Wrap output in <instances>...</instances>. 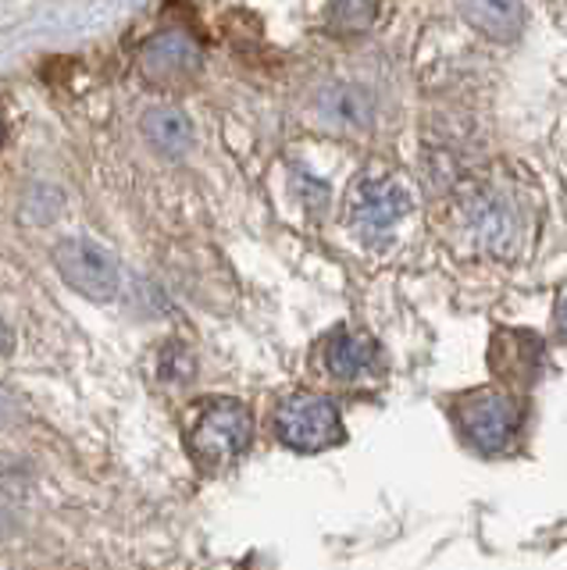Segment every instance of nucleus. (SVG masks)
Wrapping results in <instances>:
<instances>
[{
	"label": "nucleus",
	"mask_w": 567,
	"mask_h": 570,
	"mask_svg": "<svg viewBox=\"0 0 567 570\" xmlns=\"http://www.w3.org/2000/svg\"><path fill=\"white\" fill-rule=\"evenodd\" d=\"M254 442V417L239 400L211 396L189 410L186 421V445L201 471L218 474L251 450Z\"/></svg>",
	"instance_id": "f257e3e1"
},
{
	"label": "nucleus",
	"mask_w": 567,
	"mask_h": 570,
	"mask_svg": "<svg viewBox=\"0 0 567 570\" xmlns=\"http://www.w3.org/2000/svg\"><path fill=\"white\" fill-rule=\"evenodd\" d=\"M453 421L471 450L496 456V453H507L510 445L521 439L525 403L504 389H475L468 396L457 400Z\"/></svg>",
	"instance_id": "f03ea898"
},
{
	"label": "nucleus",
	"mask_w": 567,
	"mask_h": 570,
	"mask_svg": "<svg viewBox=\"0 0 567 570\" xmlns=\"http://www.w3.org/2000/svg\"><path fill=\"white\" fill-rule=\"evenodd\" d=\"M275 435L286 450L296 453H322L343 445L346 424L340 403L322 392H293L275 406Z\"/></svg>",
	"instance_id": "7ed1b4c3"
},
{
	"label": "nucleus",
	"mask_w": 567,
	"mask_h": 570,
	"mask_svg": "<svg viewBox=\"0 0 567 570\" xmlns=\"http://www.w3.org/2000/svg\"><path fill=\"white\" fill-rule=\"evenodd\" d=\"M411 210V193L385 175H364L350 193V225L364 243H385Z\"/></svg>",
	"instance_id": "20e7f679"
},
{
	"label": "nucleus",
	"mask_w": 567,
	"mask_h": 570,
	"mask_svg": "<svg viewBox=\"0 0 567 570\" xmlns=\"http://www.w3.org/2000/svg\"><path fill=\"white\" fill-rule=\"evenodd\" d=\"M55 267H58V275L86 299L108 303L118 296V285H121L118 261L90 239H61L55 246Z\"/></svg>",
	"instance_id": "39448f33"
},
{
	"label": "nucleus",
	"mask_w": 567,
	"mask_h": 570,
	"mask_svg": "<svg viewBox=\"0 0 567 570\" xmlns=\"http://www.w3.org/2000/svg\"><path fill=\"white\" fill-rule=\"evenodd\" d=\"M322 367L332 382L361 389L379 379L382 371V350L371 335L358 328H335L322 343Z\"/></svg>",
	"instance_id": "423d86ee"
},
{
	"label": "nucleus",
	"mask_w": 567,
	"mask_h": 570,
	"mask_svg": "<svg viewBox=\"0 0 567 570\" xmlns=\"http://www.w3.org/2000/svg\"><path fill=\"white\" fill-rule=\"evenodd\" d=\"M201 68V47L186 32H162L139 50V71L157 86H175L197 76Z\"/></svg>",
	"instance_id": "0eeeda50"
},
{
	"label": "nucleus",
	"mask_w": 567,
	"mask_h": 570,
	"mask_svg": "<svg viewBox=\"0 0 567 570\" xmlns=\"http://www.w3.org/2000/svg\"><path fill=\"white\" fill-rule=\"evenodd\" d=\"M468 225H471V236L478 239V246L489 249L492 257H514L518 254V243H521V222L514 207L500 196H482V200L471 204L468 214Z\"/></svg>",
	"instance_id": "6e6552de"
},
{
	"label": "nucleus",
	"mask_w": 567,
	"mask_h": 570,
	"mask_svg": "<svg viewBox=\"0 0 567 570\" xmlns=\"http://www.w3.org/2000/svg\"><path fill=\"white\" fill-rule=\"evenodd\" d=\"M465 14L478 32H486L489 40L500 43H510L525 22L521 0H465Z\"/></svg>",
	"instance_id": "1a4fd4ad"
},
{
	"label": "nucleus",
	"mask_w": 567,
	"mask_h": 570,
	"mask_svg": "<svg viewBox=\"0 0 567 570\" xmlns=\"http://www.w3.org/2000/svg\"><path fill=\"white\" fill-rule=\"evenodd\" d=\"M144 132L154 147L165 154H183L193 142V125L183 111H175V107H154V111H147Z\"/></svg>",
	"instance_id": "9d476101"
},
{
	"label": "nucleus",
	"mask_w": 567,
	"mask_h": 570,
	"mask_svg": "<svg viewBox=\"0 0 567 570\" xmlns=\"http://www.w3.org/2000/svg\"><path fill=\"white\" fill-rule=\"evenodd\" d=\"M322 115L332 125H340V129H364L371 121V100L361 94V89L340 86V89H329L322 97Z\"/></svg>",
	"instance_id": "9b49d317"
},
{
	"label": "nucleus",
	"mask_w": 567,
	"mask_h": 570,
	"mask_svg": "<svg viewBox=\"0 0 567 570\" xmlns=\"http://www.w3.org/2000/svg\"><path fill=\"white\" fill-rule=\"evenodd\" d=\"M379 14V0H340V8H335V22L346 32H361L375 22Z\"/></svg>",
	"instance_id": "f8f14e48"
},
{
	"label": "nucleus",
	"mask_w": 567,
	"mask_h": 570,
	"mask_svg": "<svg viewBox=\"0 0 567 570\" xmlns=\"http://www.w3.org/2000/svg\"><path fill=\"white\" fill-rule=\"evenodd\" d=\"M557 325L567 335V285H564V293L557 296Z\"/></svg>",
	"instance_id": "ddd939ff"
},
{
	"label": "nucleus",
	"mask_w": 567,
	"mask_h": 570,
	"mask_svg": "<svg viewBox=\"0 0 567 570\" xmlns=\"http://www.w3.org/2000/svg\"><path fill=\"white\" fill-rule=\"evenodd\" d=\"M4 353H11V332H8L4 321H0V356Z\"/></svg>",
	"instance_id": "4468645a"
},
{
	"label": "nucleus",
	"mask_w": 567,
	"mask_h": 570,
	"mask_svg": "<svg viewBox=\"0 0 567 570\" xmlns=\"http://www.w3.org/2000/svg\"><path fill=\"white\" fill-rule=\"evenodd\" d=\"M0 139H4V125H0Z\"/></svg>",
	"instance_id": "2eb2a0df"
}]
</instances>
